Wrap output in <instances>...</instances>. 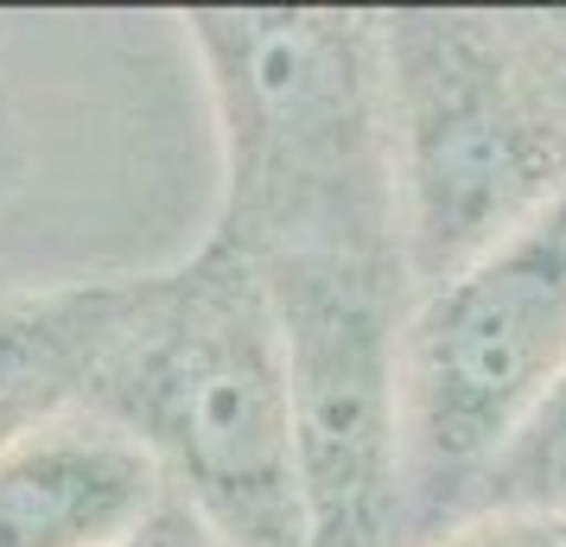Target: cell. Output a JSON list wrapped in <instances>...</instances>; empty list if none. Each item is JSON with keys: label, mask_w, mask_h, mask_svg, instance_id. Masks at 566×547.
<instances>
[{"label": "cell", "mask_w": 566, "mask_h": 547, "mask_svg": "<svg viewBox=\"0 0 566 547\" xmlns=\"http://www.w3.org/2000/svg\"><path fill=\"white\" fill-rule=\"evenodd\" d=\"M484 509H566V376L484 477L478 516Z\"/></svg>", "instance_id": "cell-8"}, {"label": "cell", "mask_w": 566, "mask_h": 547, "mask_svg": "<svg viewBox=\"0 0 566 547\" xmlns=\"http://www.w3.org/2000/svg\"><path fill=\"white\" fill-rule=\"evenodd\" d=\"M427 547H566V509H484Z\"/></svg>", "instance_id": "cell-9"}, {"label": "cell", "mask_w": 566, "mask_h": 547, "mask_svg": "<svg viewBox=\"0 0 566 547\" xmlns=\"http://www.w3.org/2000/svg\"><path fill=\"white\" fill-rule=\"evenodd\" d=\"M140 299L147 281L0 299V445L57 420L71 395L90 401V382L134 325Z\"/></svg>", "instance_id": "cell-7"}, {"label": "cell", "mask_w": 566, "mask_h": 547, "mask_svg": "<svg viewBox=\"0 0 566 547\" xmlns=\"http://www.w3.org/2000/svg\"><path fill=\"white\" fill-rule=\"evenodd\" d=\"M566 376V185L510 242L427 287L401 325L408 528L478 503Z\"/></svg>", "instance_id": "cell-4"}, {"label": "cell", "mask_w": 566, "mask_h": 547, "mask_svg": "<svg viewBox=\"0 0 566 547\" xmlns=\"http://www.w3.org/2000/svg\"><path fill=\"white\" fill-rule=\"evenodd\" d=\"M159 496V465L96 414L45 420L0 445V547H115Z\"/></svg>", "instance_id": "cell-6"}, {"label": "cell", "mask_w": 566, "mask_h": 547, "mask_svg": "<svg viewBox=\"0 0 566 547\" xmlns=\"http://www.w3.org/2000/svg\"><path fill=\"white\" fill-rule=\"evenodd\" d=\"M185 39L223 140L210 242L255 267L286 255L401 261L382 27L357 13L235 7L191 13Z\"/></svg>", "instance_id": "cell-1"}, {"label": "cell", "mask_w": 566, "mask_h": 547, "mask_svg": "<svg viewBox=\"0 0 566 547\" xmlns=\"http://www.w3.org/2000/svg\"><path fill=\"white\" fill-rule=\"evenodd\" d=\"M401 267L420 293L510 242L566 185V122L510 45L459 13L382 20Z\"/></svg>", "instance_id": "cell-3"}, {"label": "cell", "mask_w": 566, "mask_h": 547, "mask_svg": "<svg viewBox=\"0 0 566 547\" xmlns=\"http://www.w3.org/2000/svg\"><path fill=\"white\" fill-rule=\"evenodd\" d=\"M90 401L230 547H306L281 313L249 255L205 242L154 274Z\"/></svg>", "instance_id": "cell-2"}, {"label": "cell", "mask_w": 566, "mask_h": 547, "mask_svg": "<svg viewBox=\"0 0 566 547\" xmlns=\"http://www.w3.org/2000/svg\"><path fill=\"white\" fill-rule=\"evenodd\" d=\"M115 547H230V541H223V535H217V528L185 503V496L166 491L154 516L140 522V528H128Z\"/></svg>", "instance_id": "cell-10"}, {"label": "cell", "mask_w": 566, "mask_h": 547, "mask_svg": "<svg viewBox=\"0 0 566 547\" xmlns=\"http://www.w3.org/2000/svg\"><path fill=\"white\" fill-rule=\"evenodd\" d=\"M281 313L306 547H401L408 440H401V281L388 255L268 261Z\"/></svg>", "instance_id": "cell-5"}]
</instances>
